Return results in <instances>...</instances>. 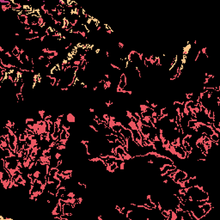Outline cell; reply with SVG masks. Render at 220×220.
<instances>
[{"label":"cell","instance_id":"6da1fadb","mask_svg":"<svg viewBox=\"0 0 220 220\" xmlns=\"http://www.w3.org/2000/svg\"><path fill=\"white\" fill-rule=\"evenodd\" d=\"M190 211L192 212V214H193V219L194 220H200L206 216V214L204 212L201 206H195V207H193Z\"/></svg>","mask_w":220,"mask_h":220},{"label":"cell","instance_id":"7a4b0ae2","mask_svg":"<svg viewBox=\"0 0 220 220\" xmlns=\"http://www.w3.org/2000/svg\"><path fill=\"white\" fill-rule=\"evenodd\" d=\"M126 86H127V76H126L125 72H122L121 74H120V77H119V82L116 88L120 89H124Z\"/></svg>","mask_w":220,"mask_h":220},{"label":"cell","instance_id":"3957f363","mask_svg":"<svg viewBox=\"0 0 220 220\" xmlns=\"http://www.w3.org/2000/svg\"><path fill=\"white\" fill-rule=\"evenodd\" d=\"M11 175L9 173V171L7 170L4 167H2V169L0 170V182L3 181H8V180H11Z\"/></svg>","mask_w":220,"mask_h":220},{"label":"cell","instance_id":"277c9868","mask_svg":"<svg viewBox=\"0 0 220 220\" xmlns=\"http://www.w3.org/2000/svg\"><path fill=\"white\" fill-rule=\"evenodd\" d=\"M0 149H10V144H9V141H7L6 138L4 136L1 135L0 136Z\"/></svg>","mask_w":220,"mask_h":220},{"label":"cell","instance_id":"5b68a950","mask_svg":"<svg viewBox=\"0 0 220 220\" xmlns=\"http://www.w3.org/2000/svg\"><path fill=\"white\" fill-rule=\"evenodd\" d=\"M17 19H18V21L22 24L25 25V26L29 25V23H28V16H23L22 14H19L17 16Z\"/></svg>","mask_w":220,"mask_h":220},{"label":"cell","instance_id":"8992f818","mask_svg":"<svg viewBox=\"0 0 220 220\" xmlns=\"http://www.w3.org/2000/svg\"><path fill=\"white\" fill-rule=\"evenodd\" d=\"M65 119H66V121H67L68 123H71L72 124V123H75V122H76V117H75V115L71 113H69L66 114Z\"/></svg>","mask_w":220,"mask_h":220},{"label":"cell","instance_id":"52a82bcc","mask_svg":"<svg viewBox=\"0 0 220 220\" xmlns=\"http://www.w3.org/2000/svg\"><path fill=\"white\" fill-rule=\"evenodd\" d=\"M127 125H128V127H129L131 130H138V125H137V122L133 121L132 119H130Z\"/></svg>","mask_w":220,"mask_h":220},{"label":"cell","instance_id":"ba28073f","mask_svg":"<svg viewBox=\"0 0 220 220\" xmlns=\"http://www.w3.org/2000/svg\"><path fill=\"white\" fill-rule=\"evenodd\" d=\"M210 140L212 142H218L219 141V134L214 132L213 134L210 136Z\"/></svg>","mask_w":220,"mask_h":220},{"label":"cell","instance_id":"9c48e42d","mask_svg":"<svg viewBox=\"0 0 220 220\" xmlns=\"http://www.w3.org/2000/svg\"><path fill=\"white\" fill-rule=\"evenodd\" d=\"M150 106L146 105V104H144V103H142V104H140V105H139L140 113H144V112H146L149 108H150Z\"/></svg>","mask_w":220,"mask_h":220},{"label":"cell","instance_id":"30bf717a","mask_svg":"<svg viewBox=\"0 0 220 220\" xmlns=\"http://www.w3.org/2000/svg\"><path fill=\"white\" fill-rule=\"evenodd\" d=\"M59 171V169L58 168H51L49 170V175H52V176H55V175Z\"/></svg>","mask_w":220,"mask_h":220},{"label":"cell","instance_id":"8fae6325","mask_svg":"<svg viewBox=\"0 0 220 220\" xmlns=\"http://www.w3.org/2000/svg\"><path fill=\"white\" fill-rule=\"evenodd\" d=\"M54 156L56 159H58V160H60V159H62V153L59 152V150H58V151H56V152L54 153Z\"/></svg>","mask_w":220,"mask_h":220},{"label":"cell","instance_id":"7c38bea8","mask_svg":"<svg viewBox=\"0 0 220 220\" xmlns=\"http://www.w3.org/2000/svg\"><path fill=\"white\" fill-rule=\"evenodd\" d=\"M13 125H14V122H13L12 120H10V119H8L6 124H5V126H7V127H9V128H12Z\"/></svg>","mask_w":220,"mask_h":220},{"label":"cell","instance_id":"4fadbf2b","mask_svg":"<svg viewBox=\"0 0 220 220\" xmlns=\"http://www.w3.org/2000/svg\"><path fill=\"white\" fill-rule=\"evenodd\" d=\"M0 4H1V5H5V6H10V1H8V0H0Z\"/></svg>","mask_w":220,"mask_h":220},{"label":"cell","instance_id":"5bb4252c","mask_svg":"<svg viewBox=\"0 0 220 220\" xmlns=\"http://www.w3.org/2000/svg\"><path fill=\"white\" fill-rule=\"evenodd\" d=\"M66 195L69 198H77L76 193L74 192H69V193H66Z\"/></svg>","mask_w":220,"mask_h":220},{"label":"cell","instance_id":"9a60e30c","mask_svg":"<svg viewBox=\"0 0 220 220\" xmlns=\"http://www.w3.org/2000/svg\"><path fill=\"white\" fill-rule=\"evenodd\" d=\"M89 112H90V113H95V109L91 107V108H89Z\"/></svg>","mask_w":220,"mask_h":220},{"label":"cell","instance_id":"2e32d148","mask_svg":"<svg viewBox=\"0 0 220 220\" xmlns=\"http://www.w3.org/2000/svg\"><path fill=\"white\" fill-rule=\"evenodd\" d=\"M97 218H98L99 220H103V218H102V217H101V216H99Z\"/></svg>","mask_w":220,"mask_h":220}]
</instances>
